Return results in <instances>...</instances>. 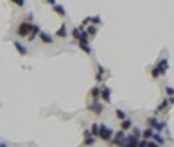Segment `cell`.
Here are the masks:
<instances>
[{
    "label": "cell",
    "instance_id": "obj_1",
    "mask_svg": "<svg viewBox=\"0 0 174 147\" xmlns=\"http://www.w3.org/2000/svg\"><path fill=\"white\" fill-rule=\"evenodd\" d=\"M98 136L102 139V141H110L112 138H114V131H112V128H109L107 125H99V133H98Z\"/></svg>",
    "mask_w": 174,
    "mask_h": 147
},
{
    "label": "cell",
    "instance_id": "obj_2",
    "mask_svg": "<svg viewBox=\"0 0 174 147\" xmlns=\"http://www.w3.org/2000/svg\"><path fill=\"white\" fill-rule=\"evenodd\" d=\"M30 30H32V24L24 21V23H21V26L18 27V35L19 37H27L30 34Z\"/></svg>",
    "mask_w": 174,
    "mask_h": 147
},
{
    "label": "cell",
    "instance_id": "obj_3",
    "mask_svg": "<svg viewBox=\"0 0 174 147\" xmlns=\"http://www.w3.org/2000/svg\"><path fill=\"white\" fill-rule=\"evenodd\" d=\"M147 123L150 125V128H155V129H158V131H161V129H165L166 128V122H158V120H155V118H149Z\"/></svg>",
    "mask_w": 174,
    "mask_h": 147
},
{
    "label": "cell",
    "instance_id": "obj_4",
    "mask_svg": "<svg viewBox=\"0 0 174 147\" xmlns=\"http://www.w3.org/2000/svg\"><path fill=\"white\" fill-rule=\"evenodd\" d=\"M114 136H115V138H112L110 141L114 142V144H117V146H123V142H125V138H126L123 129H120V131H118L117 134H114Z\"/></svg>",
    "mask_w": 174,
    "mask_h": 147
},
{
    "label": "cell",
    "instance_id": "obj_5",
    "mask_svg": "<svg viewBox=\"0 0 174 147\" xmlns=\"http://www.w3.org/2000/svg\"><path fill=\"white\" fill-rule=\"evenodd\" d=\"M138 136H126L125 138V142H123V146H129V147H134V146H138Z\"/></svg>",
    "mask_w": 174,
    "mask_h": 147
},
{
    "label": "cell",
    "instance_id": "obj_6",
    "mask_svg": "<svg viewBox=\"0 0 174 147\" xmlns=\"http://www.w3.org/2000/svg\"><path fill=\"white\" fill-rule=\"evenodd\" d=\"M78 45H80V48L85 51V53L90 54L91 53V48H90V43H88V39H80L78 40Z\"/></svg>",
    "mask_w": 174,
    "mask_h": 147
},
{
    "label": "cell",
    "instance_id": "obj_7",
    "mask_svg": "<svg viewBox=\"0 0 174 147\" xmlns=\"http://www.w3.org/2000/svg\"><path fill=\"white\" fill-rule=\"evenodd\" d=\"M99 98H102V101H104V102H110V90H109L107 87H104L101 90V96Z\"/></svg>",
    "mask_w": 174,
    "mask_h": 147
},
{
    "label": "cell",
    "instance_id": "obj_8",
    "mask_svg": "<svg viewBox=\"0 0 174 147\" xmlns=\"http://www.w3.org/2000/svg\"><path fill=\"white\" fill-rule=\"evenodd\" d=\"M165 74H166V69H163L161 66L153 67V70H152V77H153V78H158L160 75H165Z\"/></svg>",
    "mask_w": 174,
    "mask_h": 147
},
{
    "label": "cell",
    "instance_id": "obj_9",
    "mask_svg": "<svg viewBox=\"0 0 174 147\" xmlns=\"http://www.w3.org/2000/svg\"><path fill=\"white\" fill-rule=\"evenodd\" d=\"M13 45H15V48L18 50V53L21 54V56H26V54H27V48L22 45L21 42H13Z\"/></svg>",
    "mask_w": 174,
    "mask_h": 147
},
{
    "label": "cell",
    "instance_id": "obj_10",
    "mask_svg": "<svg viewBox=\"0 0 174 147\" xmlns=\"http://www.w3.org/2000/svg\"><path fill=\"white\" fill-rule=\"evenodd\" d=\"M39 37H40V40H42L43 43H53V37H51L50 34H46V32H42V30H40Z\"/></svg>",
    "mask_w": 174,
    "mask_h": 147
},
{
    "label": "cell",
    "instance_id": "obj_11",
    "mask_svg": "<svg viewBox=\"0 0 174 147\" xmlns=\"http://www.w3.org/2000/svg\"><path fill=\"white\" fill-rule=\"evenodd\" d=\"M39 32H40V27L39 26H35V24H32V30H30V35H27V39L32 42L34 39H35L37 35H39Z\"/></svg>",
    "mask_w": 174,
    "mask_h": 147
},
{
    "label": "cell",
    "instance_id": "obj_12",
    "mask_svg": "<svg viewBox=\"0 0 174 147\" xmlns=\"http://www.w3.org/2000/svg\"><path fill=\"white\" fill-rule=\"evenodd\" d=\"M56 35H58V37H61V39L67 37V27H66V23H64V24H61V27L56 30Z\"/></svg>",
    "mask_w": 174,
    "mask_h": 147
},
{
    "label": "cell",
    "instance_id": "obj_13",
    "mask_svg": "<svg viewBox=\"0 0 174 147\" xmlns=\"http://www.w3.org/2000/svg\"><path fill=\"white\" fill-rule=\"evenodd\" d=\"M53 11L58 13L59 16H66V10H64L62 5H58V3H54V5H53Z\"/></svg>",
    "mask_w": 174,
    "mask_h": 147
},
{
    "label": "cell",
    "instance_id": "obj_14",
    "mask_svg": "<svg viewBox=\"0 0 174 147\" xmlns=\"http://www.w3.org/2000/svg\"><path fill=\"white\" fill-rule=\"evenodd\" d=\"M85 136H86V138H85L83 144L90 146V144H93V142H94V136H93V134H91V133H90V131H85Z\"/></svg>",
    "mask_w": 174,
    "mask_h": 147
},
{
    "label": "cell",
    "instance_id": "obj_15",
    "mask_svg": "<svg viewBox=\"0 0 174 147\" xmlns=\"http://www.w3.org/2000/svg\"><path fill=\"white\" fill-rule=\"evenodd\" d=\"M90 110L94 112V114H101V112H102V106L99 104V102H94V104L90 106Z\"/></svg>",
    "mask_w": 174,
    "mask_h": 147
},
{
    "label": "cell",
    "instance_id": "obj_16",
    "mask_svg": "<svg viewBox=\"0 0 174 147\" xmlns=\"http://www.w3.org/2000/svg\"><path fill=\"white\" fill-rule=\"evenodd\" d=\"M131 126H133V122L131 120H128V118H123V120H121V129H123V131L129 129Z\"/></svg>",
    "mask_w": 174,
    "mask_h": 147
},
{
    "label": "cell",
    "instance_id": "obj_17",
    "mask_svg": "<svg viewBox=\"0 0 174 147\" xmlns=\"http://www.w3.org/2000/svg\"><path fill=\"white\" fill-rule=\"evenodd\" d=\"M166 107H168V99H163V102H161V104L158 106V107H156L155 114H160V112H163V110H165Z\"/></svg>",
    "mask_w": 174,
    "mask_h": 147
},
{
    "label": "cell",
    "instance_id": "obj_18",
    "mask_svg": "<svg viewBox=\"0 0 174 147\" xmlns=\"http://www.w3.org/2000/svg\"><path fill=\"white\" fill-rule=\"evenodd\" d=\"M91 96H93V99L94 101H98V99H99V96H101V90L99 88H93V90H91Z\"/></svg>",
    "mask_w": 174,
    "mask_h": 147
},
{
    "label": "cell",
    "instance_id": "obj_19",
    "mask_svg": "<svg viewBox=\"0 0 174 147\" xmlns=\"http://www.w3.org/2000/svg\"><path fill=\"white\" fill-rule=\"evenodd\" d=\"M152 138L155 139V142H156V144H161V146L165 144V139H163L161 136L158 134V133H153V134H152Z\"/></svg>",
    "mask_w": 174,
    "mask_h": 147
},
{
    "label": "cell",
    "instance_id": "obj_20",
    "mask_svg": "<svg viewBox=\"0 0 174 147\" xmlns=\"http://www.w3.org/2000/svg\"><path fill=\"white\" fill-rule=\"evenodd\" d=\"M86 34H88V37H94V35L98 34V29H96L94 26H90V27L86 29Z\"/></svg>",
    "mask_w": 174,
    "mask_h": 147
},
{
    "label": "cell",
    "instance_id": "obj_21",
    "mask_svg": "<svg viewBox=\"0 0 174 147\" xmlns=\"http://www.w3.org/2000/svg\"><path fill=\"white\" fill-rule=\"evenodd\" d=\"M141 134H142V138H144V139H152V134H153V131L149 128V129H144V131H142Z\"/></svg>",
    "mask_w": 174,
    "mask_h": 147
},
{
    "label": "cell",
    "instance_id": "obj_22",
    "mask_svg": "<svg viewBox=\"0 0 174 147\" xmlns=\"http://www.w3.org/2000/svg\"><path fill=\"white\" fill-rule=\"evenodd\" d=\"M102 77H104V69H102V66H98V75H96V80L101 82Z\"/></svg>",
    "mask_w": 174,
    "mask_h": 147
},
{
    "label": "cell",
    "instance_id": "obj_23",
    "mask_svg": "<svg viewBox=\"0 0 174 147\" xmlns=\"http://www.w3.org/2000/svg\"><path fill=\"white\" fill-rule=\"evenodd\" d=\"M98 133H99V125H98V123H94V125L91 126V134H93L94 138H96Z\"/></svg>",
    "mask_w": 174,
    "mask_h": 147
},
{
    "label": "cell",
    "instance_id": "obj_24",
    "mask_svg": "<svg viewBox=\"0 0 174 147\" xmlns=\"http://www.w3.org/2000/svg\"><path fill=\"white\" fill-rule=\"evenodd\" d=\"M115 115H117V118H120V120H123V118H126L125 112L121 110V109H117V112H115Z\"/></svg>",
    "mask_w": 174,
    "mask_h": 147
},
{
    "label": "cell",
    "instance_id": "obj_25",
    "mask_svg": "<svg viewBox=\"0 0 174 147\" xmlns=\"http://www.w3.org/2000/svg\"><path fill=\"white\" fill-rule=\"evenodd\" d=\"M158 66H161L163 69H168V59H161V61L158 63Z\"/></svg>",
    "mask_w": 174,
    "mask_h": 147
},
{
    "label": "cell",
    "instance_id": "obj_26",
    "mask_svg": "<svg viewBox=\"0 0 174 147\" xmlns=\"http://www.w3.org/2000/svg\"><path fill=\"white\" fill-rule=\"evenodd\" d=\"M90 23H93V24H101V18L99 16H94V18L90 19Z\"/></svg>",
    "mask_w": 174,
    "mask_h": 147
},
{
    "label": "cell",
    "instance_id": "obj_27",
    "mask_svg": "<svg viewBox=\"0 0 174 147\" xmlns=\"http://www.w3.org/2000/svg\"><path fill=\"white\" fill-rule=\"evenodd\" d=\"M166 94H168V96H174V88L166 87Z\"/></svg>",
    "mask_w": 174,
    "mask_h": 147
},
{
    "label": "cell",
    "instance_id": "obj_28",
    "mask_svg": "<svg viewBox=\"0 0 174 147\" xmlns=\"http://www.w3.org/2000/svg\"><path fill=\"white\" fill-rule=\"evenodd\" d=\"M13 3H15V5H18V6H24V0H11Z\"/></svg>",
    "mask_w": 174,
    "mask_h": 147
},
{
    "label": "cell",
    "instance_id": "obj_29",
    "mask_svg": "<svg viewBox=\"0 0 174 147\" xmlns=\"http://www.w3.org/2000/svg\"><path fill=\"white\" fill-rule=\"evenodd\" d=\"M90 19H91V18H85V19H83V24H81V26H86L88 23H90Z\"/></svg>",
    "mask_w": 174,
    "mask_h": 147
},
{
    "label": "cell",
    "instance_id": "obj_30",
    "mask_svg": "<svg viewBox=\"0 0 174 147\" xmlns=\"http://www.w3.org/2000/svg\"><path fill=\"white\" fill-rule=\"evenodd\" d=\"M134 134H136V136H138V138H139V136H141V131H139L138 128H134Z\"/></svg>",
    "mask_w": 174,
    "mask_h": 147
},
{
    "label": "cell",
    "instance_id": "obj_31",
    "mask_svg": "<svg viewBox=\"0 0 174 147\" xmlns=\"http://www.w3.org/2000/svg\"><path fill=\"white\" fill-rule=\"evenodd\" d=\"M46 2L51 3V5H54V3H56V0H46Z\"/></svg>",
    "mask_w": 174,
    "mask_h": 147
}]
</instances>
